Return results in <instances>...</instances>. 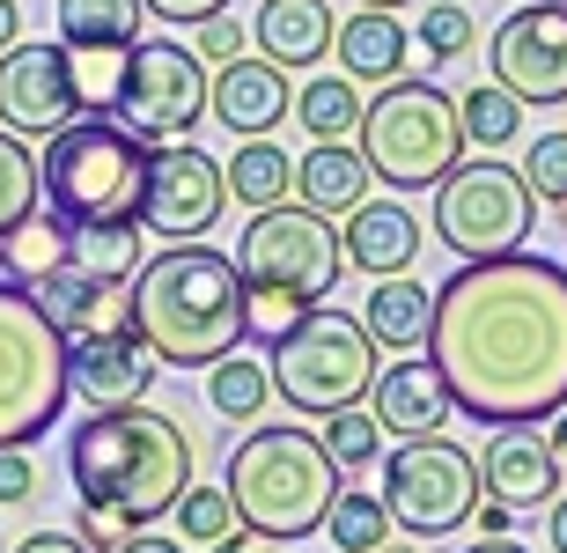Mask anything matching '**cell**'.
Returning <instances> with one entry per match:
<instances>
[{
    "instance_id": "obj_1",
    "label": "cell",
    "mask_w": 567,
    "mask_h": 553,
    "mask_svg": "<svg viewBox=\"0 0 567 553\" xmlns=\"http://www.w3.org/2000/svg\"><path fill=\"white\" fill-rule=\"evenodd\" d=\"M427 362L480 428H546L567 406V266L546 252L464 258L435 288Z\"/></svg>"
},
{
    "instance_id": "obj_2",
    "label": "cell",
    "mask_w": 567,
    "mask_h": 553,
    "mask_svg": "<svg viewBox=\"0 0 567 553\" xmlns=\"http://www.w3.org/2000/svg\"><path fill=\"white\" fill-rule=\"evenodd\" d=\"M66 472H74L82 510H104L133 532H147L192 488V436L163 406H104L74 428Z\"/></svg>"
},
{
    "instance_id": "obj_3",
    "label": "cell",
    "mask_w": 567,
    "mask_h": 553,
    "mask_svg": "<svg viewBox=\"0 0 567 553\" xmlns=\"http://www.w3.org/2000/svg\"><path fill=\"white\" fill-rule=\"evenodd\" d=\"M133 332L163 369H214L244 340V274L214 244H163L133 274Z\"/></svg>"
},
{
    "instance_id": "obj_4",
    "label": "cell",
    "mask_w": 567,
    "mask_h": 553,
    "mask_svg": "<svg viewBox=\"0 0 567 553\" xmlns=\"http://www.w3.org/2000/svg\"><path fill=\"white\" fill-rule=\"evenodd\" d=\"M229 502H236V524L258 539H310L324 532V516L339 502V465L324 458L310 428H251L244 443L229 450Z\"/></svg>"
},
{
    "instance_id": "obj_5",
    "label": "cell",
    "mask_w": 567,
    "mask_h": 553,
    "mask_svg": "<svg viewBox=\"0 0 567 553\" xmlns=\"http://www.w3.org/2000/svg\"><path fill=\"white\" fill-rule=\"evenodd\" d=\"M354 149L369 163V177H383L391 192H427L464 163V126H457V96L421 74H399L383 82L369 104H361Z\"/></svg>"
},
{
    "instance_id": "obj_6",
    "label": "cell",
    "mask_w": 567,
    "mask_h": 553,
    "mask_svg": "<svg viewBox=\"0 0 567 553\" xmlns=\"http://www.w3.org/2000/svg\"><path fill=\"white\" fill-rule=\"evenodd\" d=\"M266 369H274L280 406H295L302 421H332V413H347L354 399H369V383H377V369H383V347L369 340V325H361L354 310L317 303L288 340H274Z\"/></svg>"
},
{
    "instance_id": "obj_7",
    "label": "cell",
    "mask_w": 567,
    "mask_h": 553,
    "mask_svg": "<svg viewBox=\"0 0 567 553\" xmlns=\"http://www.w3.org/2000/svg\"><path fill=\"white\" fill-rule=\"evenodd\" d=\"M141 177H147V141H133L111 119H74L38 155V185L60 222H133Z\"/></svg>"
},
{
    "instance_id": "obj_8",
    "label": "cell",
    "mask_w": 567,
    "mask_h": 553,
    "mask_svg": "<svg viewBox=\"0 0 567 553\" xmlns=\"http://www.w3.org/2000/svg\"><path fill=\"white\" fill-rule=\"evenodd\" d=\"M66 413V332L30 288L0 280V450H30Z\"/></svg>"
},
{
    "instance_id": "obj_9",
    "label": "cell",
    "mask_w": 567,
    "mask_h": 553,
    "mask_svg": "<svg viewBox=\"0 0 567 553\" xmlns=\"http://www.w3.org/2000/svg\"><path fill=\"white\" fill-rule=\"evenodd\" d=\"M214 111V74L199 66L192 44H169V38H141L118 52V82L104 96V119L126 126L133 141H192L199 119Z\"/></svg>"
},
{
    "instance_id": "obj_10",
    "label": "cell",
    "mask_w": 567,
    "mask_h": 553,
    "mask_svg": "<svg viewBox=\"0 0 567 553\" xmlns=\"http://www.w3.org/2000/svg\"><path fill=\"white\" fill-rule=\"evenodd\" d=\"M480 450L450 443V436H405L383 450V510L413 539H450L480 510Z\"/></svg>"
},
{
    "instance_id": "obj_11",
    "label": "cell",
    "mask_w": 567,
    "mask_h": 553,
    "mask_svg": "<svg viewBox=\"0 0 567 553\" xmlns=\"http://www.w3.org/2000/svg\"><path fill=\"white\" fill-rule=\"evenodd\" d=\"M530 222H538V199H530L524 171H508V163H494V155L457 163V171L435 185V236L457 258H508V252H524Z\"/></svg>"
},
{
    "instance_id": "obj_12",
    "label": "cell",
    "mask_w": 567,
    "mask_h": 553,
    "mask_svg": "<svg viewBox=\"0 0 567 553\" xmlns=\"http://www.w3.org/2000/svg\"><path fill=\"white\" fill-rule=\"evenodd\" d=\"M236 274L258 280V288H288V296L302 303H324L339 280V229L324 222V214H310L302 199H280V207L251 214L244 222V236H236Z\"/></svg>"
},
{
    "instance_id": "obj_13",
    "label": "cell",
    "mask_w": 567,
    "mask_h": 553,
    "mask_svg": "<svg viewBox=\"0 0 567 553\" xmlns=\"http://www.w3.org/2000/svg\"><path fill=\"white\" fill-rule=\"evenodd\" d=\"M229 207L221 163L199 141H155L147 149V177H141V229H155L163 244H207V229Z\"/></svg>"
},
{
    "instance_id": "obj_14",
    "label": "cell",
    "mask_w": 567,
    "mask_h": 553,
    "mask_svg": "<svg viewBox=\"0 0 567 553\" xmlns=\"http://www.w3.org/2000/svg\"><path fill=\"white\" fill-rule=\"evenodd\" d=\"M74 119H89V111L66 44H8L0 52V126L16 141H52Z\"/></svg>"
},
{
    "instance_id": "obj_15",
    "label": "cell",
    "mask_w": 567,
    "mask_h": 553,
    "mask_svg": "<svg viewBox=\"0 0 567 553\" xmlns=\"http://www.w3.org/2000/svg\"><path fill=\"white\" fill-rule=\"evenodd\" d=\"M486 66H494V89H508L516 104H567V8L530 0L494 30L486 44Z\"/></svg>"
},
{
    "instance_id": "obj_16",
    "label": "cell",
    "mask_w": 567,
    "mask_h": 553,
    "mask_svg": "<svg viewBox=\"0 0 567 553\" xmlns=\"http://www.w3.org/2000/svg\"><path fill=\"white\" fill-rule=\"evenodd\" d=\"M155 377H163V362L147 355L141 332H104V340H66V391H82L96 413L104 406H141L147 391H155Z\"/></svg>"
},
{
    "instance_id": "obj_17",
    "label": "cell",
    "mask_w": 567,
    "mask_h": 553,
    "mask_svg": "<svg viewBox=\"0 0 567 553\" xmlns=\"http://www.w3.org/2000/svg\"><path fill=\"white\" fill-rule=\"evenodd\" d=\"M480 488L508 510H546L560 494V465H553L546 428H494L480 458Z\"/></svg>"
},
{
    "instance_id": "obj_18",
    "label": "cell",
    "mask_w": 567,
    "mask_h": 553,
    "mask_svg": "<svg viewBox=\"0 0 567 553\" xmlns=\"http://www.w3.org/2000/svg\"><path fill=\"white\" fill-rule=\"evenodd\" d=\"M339 258L369 280L405 274V266L421 258V214L405 207V199H361V207H347V222H339Z\"/></svg>"
},
{
    "instance_id": "obj_19",
    "label": "cell",
    "mask_w": 567,
    "mask_h": 553,
    "mask_svg": "<svg viewBox=\"0 0 567 553\" xmlns=\"http://www.w3.org/2000/svg\"><path fill=\"white\" fill-rule=\"evenodd\" d=\"M369 413H377L383 436H442V421L457 413V399H450V383H442L435 362H421V355H399V362H383L377 383H369Z\"/></svg>"
},
{
    "instance_id": "obj_20",
    "label": "cell",
    "mask_w": 567,
    "mask_h": 553,
    "mask_svg": "<svg viewBox=\"0 0 567 553\" xmlns=\"http://www.w3.org/2000/svg\"><path fill=\"white\" fill-rule=\"evenodd\" d=\"M288 104H295V89L274 60H251V52H244V60L214 66V119H221L236 141H266V133L288 119Z\"/></svg>"
},
{
    "instance_id": "obj_21",
    "label": "cell",
    "mask_w": 567,
    "mask_h": 553,
    "mask_svg": "<svg viewBox=\"0 0 567 553\" xmlns=\"http://www.w3.org/2000/svg\"><path fill=\"white\" fill-rule=\"evenodd\" d=\"M251 38H258V60H274L280 74H288V66L317 74V60H324L332 38H339V16L324 0H258Z\"/></svg>"
},
{
    "instance_id": "obj_22",
    "label": "cell",
    "mask_w": 567,
    "mask_h": 553,
    "mask_svg": "<svg viewBox=\"0 0 567 553\" xmlns=\"http://www.w3.org/2000/svg\"><path fill=\"white\" fill-rule=\"evenodd\" d=\"M332 52H339V74H347V82L383 89V82H399L405 60H413V30H405L399 16H383V8H354V16L339 22Z\"/></svg>"
},
{
    "instance_id": "obj_23",
    "label": "cell",
    "mask_w": 567,
    "mask_h": 553,
    "mask_svg": "<svg viewBox=\"0 0 567 553\" xmlns=\"http://www.w3.org/2000/svg\"><path fill=\"white\" fill-rule=\"evenodd\" d=\"M295 199L310 214H347L369 199V163L354 141H310V155L295 163Z\"/></svg>"
},
{
    "instance_id": "obj_24",
    "label": "cell",
    "mask_w": 567,
    "mask_h": 553,
    "mask_svg": "<svg viewBox=\"0 0 567 553\" xmlns=\"http://www.w3.org/2000/svg\"><path fill=\"white\" fill-rule=\"evenodd\" d=\"M74 274V222L60 214H30L16 229L0 236V280H16V288H44V280Z\"/></svg>"
},
{
    "instance_id": "obj_25",
    "label": "cell",
    "mask_w": 567,
    "mask_h": 553,
    "mask_svg": "<svg viewBox=\"0 0 567 553\" xmlns=\"http://www.w3.org/2000/svg\"><path fill=\"white\" fill-rule=\"evenodd\" d=\"M361 325H369V340H377V347H399V355L427 347V325H435V296H427V280H405V274L377 280Z\"/></svg>"
},
{
    "instance_id": "obj_26",
    "label": "cell",
    "mask_w": 567,
    "mask_h": 553,
    "mask_svg": "<svg viewBox=\"0 0 567 553\" xmlns=\"http://www.w3.org/2000/svg\"><path fill=\"white\" fill-rule=\"evenodd\" d=\"M141 22H147L141 0H60L66 52H126V44H141Z\"/></svg>"
},
{
    "instance_id": "obj_27",
    "label": "cell",
    "mask_w": 567,
    "mask_h": 553,
    "mask_svg": "<svg viewBox=\"0 0 567 553\" xmlns=\"http://www.w3.org/2000/svg\"><path fill=\"white\" fill-rule=\"evenodd\" d=\"M221 185L244 214H266L280 199H295V155H280L274 141H244V149L221 163Z\"/></svg>"
},
{
    "instance_id": "obj_28",
    "label": "cell",
    "mask_w": 567,
    "mask_h": 553,
    "mask_svg": "<svg viewBox=\"0 0 567 553\" xmlns=\"http://www.w3.org/2000/svg\"><path fill=\"white\" fill-rule=\"evenodd\" d=\"M288 111L302 119L310 141H354V126H361V82H347V74H310V82L295 89Z\"/></svg>"
},
{
    "instance_id": "obj_29",
    "label": "cell",
    "mask_w": 567,
    "mask_h": 553,
    "mask_svg": "<svg viewBox=\"0 0 567 553\" xmlns=\"http://www.w3.org/2000/svg\"><path fill=\"white\" fill-rule=\"evenodd\" d=\"M141 258V222H74V274L82 280H133Z\"/></svg>"
},
{
    "instance_id": "obj_30",
    "label": "cell",
    "mask_w": 567,
    "mask_h": 553,
    "mask_svg": "<svg viewBox=\"0 0 567 553\" xmlns=\"http://www.w3.org/2000/svg\"><path fill=\"white\" fill-rule=\"evenodd\" d=\"M207 406L221 413V421H258L266 406H274V369L258 362V355H221V362L207 369Z\"/></svg>"
},
{
    "instance_id": "obj_31",
    "label": "cell",
    "mask_w": 567,
    "mask_h": 553,
    "mask_svg": "<svg viewBox=\"0 0 567 553\" xmlns=\"http://www.w3.org/2000/svg\"><path fill=\"white\" fill-rule=\"evenodd\" d=\"M457 126H464V149H480V155H502L516 133H524V104L508 96V89L480 82V89H464L457 96Z\"/></svg>"
},
{
    "instance_id": "obj_32",
    "label": "cell",
    "mask_w": 567,
    "mask_h": 553,
    "mask_svg": "<svg viewBox=\"0 0 567 553\" xmlns=\"http://www.w3.org/2000/svg\"><path fill=\"white\" fill-rule=\"evenodd\" d=\"M391 510H383V494H369V488H339V502H332V516H324V539H332L339 553H377V546H391Z\"/></svg>"
},
{
    "instance_id": "obj_33",
    "label": "cell",
    "mask_w": 567,
    "mask_h": 553,
    "mask_svg": "<svg viewBox=\"0 0 567 553\" xmlns=\"http://www.w3.org/2000/svg\"><path fill=\"white\" fill-rule=\"evenodd\" d=\"M44 199L38 185V155H30V141H16V133L0 126V236L16 229V222H30Z\"/></svg>"
},
{
    "instance_id": "obj_34",
    "label": "cell",
    "mask_w": 567,
    "mask_h": 553,
    "mask_svg": "<svg viewBox=\"0 0 567 553\" xmlns=\"http://www.w3.org/2000/svg\"><path fill=\"white\" fill-rule=\"evenodd\" d=\"M169 524H177V539H185V546H221V539L229 532H244V524H236V502H229V488H185L177 494V510H169Z\"/></svg>"
},
{
    "instance_id": "obj_35",
    "label": "cell",
    "mask_w": 567,
    "mask_h": 553,
    "mask_svg": "<svg viewBox=\"0 0 567 553\" xmlns=\"http://www.w3.org/2000/svg\"><path fill=\"white\" fill-rule=\"evenodd\" d=\"M317 443H324V458H332L339 472H369V465H383V428H377V413H361V406L332 413V421L317 428Z\"/></svg>"
},
{
    "instance_id": "obj_36",
    "label": "cell",
    "mask_w": 567,
    "mask_h": 553,
    "mask_svg": "<svg viewBox=\"0 0 567 553\" xmlns=\"http://www.w3.org/2000/svg\"><path fill=\"white\" fill-rule=\"evenodd\" d=\"M480 44V30H472V8H457V0H427L421 22H413V52H427L435 66L464 60Z\"/></svg>"
},
{
    "instance_id": "obj_37",
    "label": "cell",
    "mask_w": 567,
    "mask_h": 553,
    "mask_svg": "<svg viewBox=\"0 0 567 553\" xmlns=\"http://www.w3.org/2000/svg\"><path fill=\"white\" fill-rule=\"evenodd\" d=\"M524 185H530V199H546V207L567 199V133H538L524 149Z\"/></svg>"
},
{
    "instance_id": "obj_38",
    "label": "cell",
    "mask_w": 567,
    "mask_h": 553,
    "mask_svg": "<svg viewBox=\"0 0 567 553\" xmlns=\"http://www.w3.org/2000/svg\"><path fill=\"white\" fill-rule=\"evenodd\" d=\"M244 44H251V30H244L236 16L192 22V52H199V66H229V60H244Z\"/></svg>"
},
{
    "instance_id": "obj_39",
    "label": "cell",
    "mask_w": 567,
    "mask_h": 553,
    "mask_svg": "<svg viewBox=\"0 0 567 553\" xmlns=\"http://www.w3.org/2000/svg\"><path fill=\"white\" fill-rule=\"evenodd\" d=\"M30 494H38V465L22 450H0V510H22Z\"/></svg>"
},
{
    "instance_id": "obj_40",
    "label": "cell",
    "mask_w": 567,
    "mask_h": 553,
    "mask_svg": "<svg viewBox=\"0 0 567 553\" xmlns=\"http://www.w3.org/2000/svg\"><path fill=\"white\" fill-rule=\"evenodd\" d=\"M74 539H82L89 553H118L133 539V524H118V516H104V510H82V524H74Z\"/></svg>"
},
{
    "instance_id": "obj_41",
    "label": "cell",
    "mask_w": 567,
    "mask_h": 553,
    "mask_svg": "<svg viewBox=\"0 0 567 553\" xmlns=\"http://www.w3.org/2000/svg\"><path fill=\"white\" fill-rule=\"evenodd\" d=\"M141 8L177 22V30H192V22H207V16H229V0H141Z\"/></svg>"
},
{
    "instance_id": "obj_42",
    "label": "cell",
    "mask_w": 567,
    "mask_h": 553,
    "mask_svg": "<svg viewBox=\"0 0 567 553\" xmlns=\"http://www.w3.org/2000/svg\"><path fill=\"white\" fill-rule=\"evenodd\" d=\"M472 524H480L486 539H508V532H516V524H524V516L508 510V502H494V494H480V510H472Z\"/></svg>"
},
{
    "instance_id": "obj_43",
    "label": "cell",
    "mask_w": 567,
    "mask_h": 553,
    "mask_svg": "<svg viewBox=\"0 0 567 553\" xmlns=\"http://www.w3.org/2000/svg\"><path fill=\"white\" fill-rule=\"evenodd\" d=\"M8 553H89L74 532H30V539H16Z\"/></svg>"
},
{
    "instance_id": "obj_44",
    "label": "cell",
    "mask_w": 567,
    "mask_h": 553,
    "mask_svg": "<svg viewBox=\"0 0 567 553\" xmlns=\"http://www.w3.org/2000/svg\"><path fill=\"white\" fill-rule=\"evenodd\" d=\"M118 553H192V546H185V539H163V532H133Z\"/></svg>"
},
{
    "instance_id": "obj_45",
    "label": "cell",
    "mask_w": 567,
    "mask_h": 553,
    "mask_svg": "<svg viewBox=\"0 0 567 553\" xmlns=\"http://www.w3.org/2000/svg\"><path fill=\"white\" fill-rule=\"evenodd\" d=\"M207 553H280L274 539H258V532H229L221 546H207Z\"/></svg>"
},
{
    "instance_id": "obj_46",
    "label": "cell",
    "mask_w": 567,
    "mask_h": 553,
    "mask_svg": "<svg viewBox=\"0 0 567 553\" xmlns=\"http://www.w3.org/2000/svg\"><path fill=\"white\" fill-rule=\"evenodd\" d=\"M546 546L567 553V494H553V516H546Z\"/></svg>"
},
{
    "instance_id": "obj_47",
    "label": "cell",
    "mask_w": 567,
    "mask_h": 553,
    "mask_svg": "<svg viewBox=\"0 0 567 553\" xmlns=\"http://www.w3.org/2000/svg\"><path fill=\"white\" fill-rule=\"evenodd\" d=\"M546 443H553V465H560V480H567V406H560V413H553Z\"/></svg>"
},
{
    "instance_id": "obj_48",
    "label": "cell",
    "mask_w": 567,
    "mask_h": 553,
    "mask_svg": "<svg viewBox=\"0 0 567 553\" xmlns=\"http://www.w3.org/2000/svg\"><path fill=\"white\" fill-rule=\"evenodd\" d=\"M8 44H22V16H16V0H0V52Z\"/></svg>"
},
{
    "instance_id": "obj_49",
    "label": "cell",
    "mask_w": 567,
    "mask_h": 553,
    "mask_svg": "<svg viewBox=\"0 0 567 553\" xmlns=\"http://www.w3.org/2000/svg\"><path fill=\"white\" fill-rule=\"evenodd\" d=\"M464 553H530V546H516V539H480V546H464Z\"/></svg>"
},
{
    "instance_id": "obj_50",
    "label": "cell",
    "mask_w": 567,
    "mask_h": 553,
    "mask_svg": "<svg viewBox=\"0 0 567 553\" xmlns=\"http://www.w3.org/2000/svg\"><path fill=\"white\" fill-rule=\"evenodd\" d=\"M354 8H383V16H399V8H413V0H354Z\"/></svg>"
},
{
    "instance_id": "obj_51",
    "label": "cell",
    "mask_w": 567,
    "mask_h": 553,
    "mask_svg": "<svg viewBox=\"0 0 567 553\" xmlns=\"http://www.w3.org/2000/svg\"><path fill=\"white\" fill-rule=\"evenodd\" d=\"M377 553H421V546H377Z\"/></svg>"
},
{
    "instance_id": "obj_52",
    "label": "cell",
    "mask_w": 567,
    "mask_h": 553,
    "mask_svg": "<svg viewBox=\"0 0 567 553\" xmlns=\"http://www.w3.org/2000/svg\"><path fill=\"white\" fill-rule=\"evenodd\" d=\"M560 229H567V199H560Z\"/></svg>"
},
{
    "instance_id": "obj_53",
    "label": "cell",
    "mask_w": 567,
    "mask_h": 553,
    "mask_svg": "<svg viewBox=\"0 0 567 553\" xmlns=\"http://www.w3.org/2000/svg\"><path fill=\"white\" fill-rule=\"evenodd\" d=\"M546 8H567V0H546Z\"/></svg>"
}]
</instances>
